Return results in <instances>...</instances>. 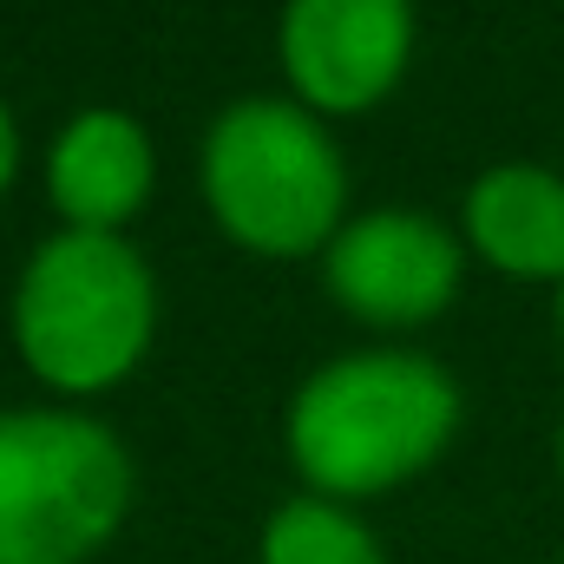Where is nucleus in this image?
I'll return each mask as SVG.
<instances>
[{
	"label": "nucleus",
	"mask_w": 564,
	"mask_h": 564,
	"mask_svg": "<svg viewBox=\"0 0 564 564\" xmlns=\"http://www.w3.org/2000/svg\"><path fill=\"white\" fill-rule=\"evenodd\" d=\"M459 426L453 375L414 348L322 361L289 401V459L322 499H361L414 479Z\"/></svg>",
	"instance_id": "obj_1"
},
{
	"label": "nucleus",
	"mask_w": 564,
	"mask_h": 564,
	"mask_svg": "<svg viewBox=\"0 0 564 564\" xmlns=\"http://www.w3.org/2000/svg\"><path fill=\"white\" fill-rule=\"evenodd\" d=\"M158 289L119 230H53L13 289V341L53 388H112L151 341Z\"/></svg>",
	"instance_id": "obj_2"
},
{
	"label": "nucleus",
	"mask_w": 564,
	"mask_h": 564,
	"mask_svg": "<svg viewBox=\"0 0 564 564\" xmlns=\"http://www.w3.org/2000/svg\"><path fill=\"white\" fill-rule=\"evenodd\" d=\"M132 512V453L93 414H0V564H79Z\"/></svg>",
	"instance_id": "obj_3"
},
{
	"label": "nucleus",
	"mask_w": 564,
	"mask_h": 564,
	"mask_svg": "<svg viewBox=\"0 0 564 564\" xmlns=\"http://www.w3.org/2000/svg\"><path fill=\"white\" fill-rule=\"evenodd\" d=\"M204 197L237 243L302 257L335 243L348 177L315 112L289 99H237L204 132Z\"/></svg>",
	"instance_id": "obj_4"
},
{
	"label": "nucleus",
	"mask_w": 564,
	"mask_h": 564,
	"mask_svg": "<svg viewBox=\"0 0 564 564\" xmlns=\"http://www.w3.org/2000/svg\"><path fill=\"white\" fill-rule=\"evenodd\" d=\"M282 73L322 112H361L394 93L414 53V0H289Z\"/></svg>",
	"instance_id": "obj_5"
},
{
	"label": "nucleus",
	"mask_w": 564,
	"mask_h": 564,
	"mask_svg": "<svg viewBox=\"0 0 564 564\" xmlns=\"http://www.w3.org/2000/svg\"><path fill=\"white\" fill-rule=\"evenodd\" d=\"M328 295L361 322L408 328L453 302L459 289V243L426 210H368L335 230L328 243Z\"/></svg>",
	"instance_id": "obj_6"
},
{
	"label": "nucleus",
	"mask_w": 564,
	"mask_h": 564,
	"mask_svg": "<svg viewBox=\"0 0 564 564\" xmlns=\"http://www.w3.org/2000/svg\"><path fill=\"white\" fill-rule=\"evenodd\" d=\"M46 191L73 230H119L151 191V139L132 112L86 106L46 151Z\"/></svg>",
	"instance_id": "obj_7"
},
{
	"label": "nucleus",
	"mask_w": 564,
	"mask_h": 564,
	"mask_svg": "<svg viewBox=\"0 0 564 564\" xmlns=\"http://www.w3.org/2000/svg\"><path fill=\"white\" fill-rule=\"evenodd\" d=\"M466 237L512 276L564 282V177L552 164H492L466 191Z\"/></svg>",
	"instance_id": "obj_8"
},
{
	"label": "nucleus",
	"mask_w": 564,
	"mask_h": 564,
	"mask_svg": "<svg viewBox=\"0 0 564 564\" xmlns=\"http://www.w3.org/2000/svg\"><path fill=\"white\" fill-rule=\"evenodd\" d=\"M263 564H388L375 532L341 506V499H322V492H302V499H282L263 525Z\"/></svg>",
	"instance_id": "obj_9"
},
{
	"label": "nucleus",
	"mask_w": 564,
	"mask_h": 564,
	"mask_svg": "<svg viewBox=\"0 0 564 564\" xmlns=\"http://www.w3.org/2000/svg\"><path fill=\"white\" fill-rule=\"evenodd\" d=\"M13 164H20V126H13V112L0 106V191H7V177H13Z\"/></svg>",
	"instance_id": "obj_10"
},
{
	"label": "nucleus",
	"mask_w": 564,
	"mask_h": 564,
	"mask_svg": "<svg viewBox=\"0 0 564 564\" xmlns=\"http://www.w3.org/2000/svg\"><path fill=\"white\" fill-rule=\"evenodd\" d=\"M558 473H564V426H558Z\"/></svg>",
	"instance_id": "obj_11"
},
{
	"label": "nucleus",
	"mask_w": 564,
	"mask_h": 564,
	"mask_svg": "<svg viewBox=\"0 0 564 564\" xmlns=\"http://www.w3.org/2000/svg\"><path fill=\"white\" fill-rule=\"evenodd\" d=\"M558 322H564V282H558Z\"/></svg>",
	"instance_id": "obj_12"
},
{
	"label": "nucleus",
	"mask_w": 564,
	"mask_h": 564,
	"mask_svg": "<svg viewBox=\"0 0 564 564\" xmlns=\"http://www.w3.org/2000/svg\"><path fill=\"white\" fill-rule=\"evenodd\" d=\"M558 564H564V558H558Z\"/></svg>",
	"instance_id": "obj_13"
}]
</instances>
